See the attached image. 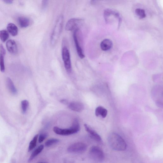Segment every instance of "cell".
<instances>
[{
  "mask_svg": "<svg viewBox=\"0 0 163 163\" xmlns=\"http://www.w3.org/2000/svg\"><path fill=\"white\" fill-rule=\"evenodd\" d=\"M108 141L110 146L114 150L123 151L126 149L127 145L125 141L120 135L115 132L109 135Z\"/></svg>",
  "mask_w": 163,
  "mask_h": 163,
  "instance_id": "cell-1",
  "label": "cell"
},
{
  "mask_svg": "<svg viewBox=\"0 0 163 163\" xmlns=\"http://www.w3.org/2000/svg\"><path fill=\"white\" fill-rule=\"evenodd\" d=\"M64 23V17L60 15L58 18L55 25L53 32L51 35L50 43L52 46L57 44L62 33Z\"/></svg>",
  "mask_w": 163,
  "mask_h": 163,
  "instance_id": "cell-2",
  "label": "cell"
},
{
  "mask_svg": "<svg viewBox=\"0 0 163 163\" xmlns=\"http://www.w3.org/2000/svg\"><path fill=\"white\" fill-rule=\"evenodd\" d=\"M80 130V126L78 120L75 119L73 122L72 126L69 129H62L57 126L54 127L53 130L57 134L64 136L73 134L78 132Z\"/></svg>",
  "mask_w": 163,
  "mask_h": 163,
  "instance_id": "cell-3",
  "label": "cell"
},
{
  "mask_svg": "<svg viewBox=\"0 0 163 163\" xmlns=\"http://www.w3.org/2000/svg\"><path fill=\"white\" fill-rule=\"evenodd\" d=\"M89 156L91 159L96 162H102L104 159L103 151L98 146H93L91 148Z\"/></svg>",
  "mask_w": 163,
  "mask_h": 163,
  "instance_id": "cell-4",
  "label": "cell"
},
{
  "mask_svg": "<svg viewBox=\"0 0 163 163\" xmlns=\"http://www.w3.org/2000/svg\"><path fill=\"white\" fill-rule=\"evenodd\" d=\"M87 149V146L84 143H75L70 145L68 148V152L72 153H82Z\"/></svg>",
  "mask_w": 163,
  "mask_h": 163,
  "instance_id": "cell-5",
  "label": "cell"
},
{
  "mask_svg": "<svg viewBox=\"0 0 163 163\" xmlns=\"http://www.w3.org/2000/svg\"><path fill=\"white\" fill-rule=\"evenodd\" d=\"M84 22V20L82 19H71L66 23L65 29L68 31H71L79 29V27L83 24Z\"/></svg>",
  "mask_w": 163,
  "mask_h": 163,
  "instance_id": "cell-6",
  "label": "cell"
},
{
  "mask_svg": "<svg viewBox=\"0 0 163 163\" xmlns=\"http://www.w3.org/2000/svg\"><path fill=\"white\" fill-rule=\"evenodd\" d=\"M62 58L65 68L67 72L70 73L72 70L69 51L67 47H64L62 49Z\"/></svg>",
  "mask_w": 163,
  "mask_h": 163,
  "instance_id": "cell-7",
  "label": "cell"
},
{
  "mask_svg": "<svg viewBox=\"0 0 163 163\" xmlns=\"http://www.w3.org/2000/svg\"><path fill=\"white\" fill-rule=\"evenodd\" d=\"M80 33L79 28L75 30L73 34V37L78 54L80 58L83 59L84 58L85 56L83 54L82 49L80 46L78 40Z\"/></svg>",
  "mask_w": 163,
  "mask_h": 163,
  "instance_id": "cell-8",
  "label": "cell"
},
{
  "mask_svg": "<svg viewBox=\"0 0 163 163\" xmlns=\"http://www.w3.org/2000/svg\"><path fill=\"white\" fill-rule=\"evenodd\" d=\"M68 108L76 112H80L84 109V104L80 102H73L68 104Z\"/></svg>",
  "mask_w": 163,
  "mask_h": 163,
  "instance_id": "cell-9",
  "label": "cell"
},
{
  "mask_svg": "<svg viewBox=\"0 0 163 163\" xmlns=\"http://www.w3.org/2000/svg\"><path fill=\"white\" fill-rule=\"evenodd\" d=\"M86 131L88 132L90 136L97 141L100 142L102 141L100 136L94 130L87 124H84Z\"/></svg>",
  "mask_w": 163,
  "mask_h": 163,
  "instance_id": "cell-10",
  "label": "cell"
},
{
  "mask_svg": "<svg viewBox=\"0 0 163 163\" xmlns=\"http://www.w3.org/2000/svg\"><path fill=\"white\" fill-rule=\"evenodd\" d=\"M112 15L118 19L121 16L120 14L114 10L110 9H107L104 10V16L106 23L109 22V18Z\"/></svg>",
  "mask_w": 163,
  "mask_h": 163,
  "instance_id": "cell-11",
  "label": "cell"
},
{
  "mask_svg": "<svg viewBox=\"0 0 163 163\" xmlns=\"http://www.w3.org/2000/svg\"><path fill=\"white\" fill-rule=\"evenodd\" d=\"M6 47L10 53L12 54H15L17 52L16 44L14 40H8L6 43Z\"/></svg>",
  "mask_w": 163,
  "mask_h": 163,
  "instance_id": "cell-12",
  "label": "cell"
},
{
  "mask_svg": "<svg viewBox=\"0 0 163 163\" xmlns=\"http://www.w3.org/2000/svg\"><path fill=\"white\" fill-rule=\"evenodd\" d=\"M113 43L111 40L108 39H105L102 41L100 44L101 49L104 51H108L113 47Z\"/></svg>",
  "mask_w": 163,
  "mask_h": 163,
  "instance_id": "cell-13",
  "label": "cell"
},
{
  "mask_svg": "<svg viewBox=\"0 0 163 163\" xmlns=\"http://www.w3.org/2000/svg\"><path fill=\"white\" fill-rule=\"evenodd\" d=\"M95 115L96 116H101L102 118H105L108 115V111L104 107L99 106L95 110Z\"/></svg>",
  "mask_w": 163,
  "mask_h": 163,
  "instance_id": "cell-14",
  "label": "cell"
},
{
  "mask_svg": "<svg viewBox=\"0 0 163 163\" xmlns=\"http://www.w3.org/2000/svg\"><path fill=\"white\" fill-rule=\"evenodd\" d=\"M6 84L7 88L10 93L13 95H16L17 93V90L11 79L9 78H7Z\"/></svg>",
  "mask_w": 163,
  "mask_h": 163,
  "instance_id": "cell-15",
  "label": "cell"
},
{
  "mask_svg": "<svg viewBox=\"0 0 163 163\" xmlns=\"http://www.w3.org/2000/svg\"><path fill=\"white\" fill-rule=\"evenodd\" d=\"M8 32L13 36L15 37L18 33V28L14 24L10 23L8 24L7 27Z\"/></svg>",
  "mask_w": 163,
  "mask_h": 163,
  "instance_id": "cell-16",
  "label": "cell"
},
{
  "mask_svg": "<svg viewBox=\"0 0 163 163\" xmlns=\"http://www.w3.org/2000/svg\"><path fill=\"white\" fill-rule=\"evenodd\" d=\"M19 26L22 28H26L30 24V20L27 18L24 17H19L18 20Z\"/></svg>",
  "mask_w": 163,
  "mask_h": 163,
  "instance_id": "cell-17",
  "label": "cell"
},
{
  "mask_svg": "<svg viewBox=\"0 0 163 163\" xmlns=\"http://www.w3.org/2000/svg\"><path fill=\"white\" fill-rule=\"evenodd\" d=\"M44 147L43 145H41L38 147L36 149H35L30 156L28 161H31L40 153L43 150Z\"/></svg>",
  "mask_w": 163,
  "mask_h": 163,
  "instance_id": "cell-18",
  "label": "cell"
},
{
  "mask_svg": "<svg viewBox=\"0 0 163 163\" xmlns=\"http://www.w3.org/2000/svg\"><path fill=\"white\" fill-rule=\"evenodd\" d=\"M9 37V34L7 30H3L0 31V39L2 42L6 41Z\"/></svg>",
  "mask_w": 163,
  "mask_h": 163,
  "instance_id": "cell-19",
  "label": "cell"
},
{
  "mask_svg": "<svg viewBox=\"0 0 163 163\" xmlns=\"http://www.w3.org/2000/svg\"><path fill=\"white\" fill-rule=\"evenodd\" d=\"M38 136V135H35L33 140L30 142L28 147L29 151L32 150L36 146Z\"/></svg>",
  "mask_w": 163,
  "mask_h": 163,
  "instance_id": "cell-20",
  "label": "cell"
},
{
  "mask_svg": "<svg viewBox=\"0 0 163 163\" xmlns=\"http://www.w3.org/2000/svg\"><path fill=\"white\" fill-rule=\"evenodd\" d=\"M135 12L137 15L141 19L144 18L146 17L145 12L144 9L137 8L135 10Z\"/></svg>",
  "mask_w": 163,
  "mask_h": 163,
  "instance_id": "cell-21",
  "label": "cell"
},
{
  "mask_svg": "<svg viewBox=\"0 0 163 163\" xmlns=\"http://www.w3.org/2000/svg\"><path fill=\"white\" fill-rule=\"evenodd\" d=\"M60 141L59 140L56 138H52L49 139L46 142L45 146L49 147L53 144L58 143Z\"/></svg>",
  "mask_w": 163,
  "mask_h": 163,
  "instance_id": "cell-22",
  "label": "cell"
},
{
  "mask_svg": "<svg viewBox=\"0 0 163 163\" xmlns=\"http://www.w3.org/2000/svg\"><path fill=\"white\" fill-rule=\"evenodd\" d=\"M29 106V102L27 100H24L21 102L22 110L23 113H26Z\"/></svg>",
  "mask_w": 163,
  "mask_h": 163,
  "instance_id": "cell-23",
  "label": "cell"
},
{
  "mask_svg": "<svg viewBox=\"0 0 163 163\" xmlns=\"http://www.w3.org/2000/svg\"><path fill=\"white\" fill-rule=\"evenodd\" d=\"M5 55L0 53V70L2 73L5 70L4 57Z\"/></svg>",
  "mask_w": 163,
  "mask_h": 163,
  "instance_id": "cell-24",
  "label": "cell"
},
{
  "mask_svg": "<svg viewBox=\"0 0 163 163\" xmlns=\"http://www.w3.org/2000/svg\"><path fill=\"white\" fill-rule=\"evenodd\" d=\"M48 136V134L47 133H43L40 135L39 138V142L40 143L43 142L44 140Z\"/></svg>",
  "mask_w": 163,
  "mask_h": 163,
  "instance_id": "cell-25",
  "label": "cell"
},
{
  "mask_svg": "<svg viewBox=\"0 0 163 163\" xmlns=\"http://www.w3.org/2000/svg\"><path fill=\"white\" fill-rule=\"evenodd\" d=\"M49 0H42V7L43 9L44 10L46 8L48 4Z\"/></svg>",
  "mask_w": 163,
  "mask_h": 163,
  "instance_id": "cell-26",
  "label": "cell"
},
{
  "mask_svg": "<svg viewBox=\"0 0 163 163\" xmlns=\"http://www.w3.org/2000/svg\"><path fill=\"white\" fill-rule=\"evenodd\" d=\"M0 53L5 55L6 54V51L2 44H0Z\"/></svg>",
  "mask_w": 163,
  "mask_h": 163,
  "instance_id": "cell-27",
  "label": "cell"
},
{
  "mask_svg": "<svg viewBox=\"0 0 163 163\" xmlns=\"http://www.w3.org/2000/svg\"><path fill=\"white\" fill-rule=\"evenodd\" d=\"M3 2L8 4H11L13 3L14 0H2Z\"/></svg>",
  "mask_w": 163,
  "mask_h": 163,
  "instance_id": "cell-28",
  "label": "cell"
},
{
  "mask_svg": "<svg viewBox=\"0 0 163 163\" xmlns=\"http://www.w3.org/2000/svg\"><path fill=\"white\" fill-rule=\"evenodd\" d=\"M60 102L61 103L64 105H68L69 104L68 103V101L66 99H62L61 100Z\"/></svg>",
  "mask_w": 163,
  "mask_h": 163,
  "instance_id": "cell-29",
  "label": "cell"
},
{
  "mask_svg": "<svg viewBox=\"0 0 163 163\" xmlns=\"http://www.w3.org/2000/svg\"><path fill=\"white\" fill-rule=\"evenodd\" d=\"M96 1V0H91V3L92 4H94Z\"/></svg>",
  "mask_w": 163,
  "mask_h": 163,
  "instance_id": "cell-30",
  "label": "cell"
}]
</instances>
